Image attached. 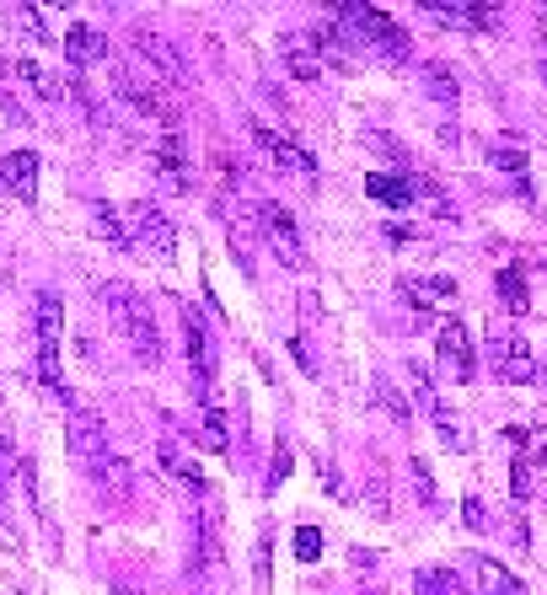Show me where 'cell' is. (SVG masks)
<instances>
[{
  "label": "cell",
  "instance_id": "83f0119b",
  "mask_svg": "<svg viewBox=\"0 0 547 595\" xmlns=\"http://www.w3.org/2000/svg\"><path fill=\"white\" fill-rule=\"evenodd\" d=\"M91 477L108 488V494H129V483H135V473H129V462L123 456H108V462H97L91 467Z\"/></svg>",
  "mask_w": 547,
  "mask_h": 595
},
{
  "label": "cell",
  "instance_id": "9c48e42d",
  "mask_svg": "<svg viewBox=\"0 0 547 595\" xmlns=\"http://www.w3.org/2000/svg\"><path fill=\"white\" fill-rule=\"evenodd\" d=\"M252 220H258L263 241L274 247V258H279L285 268H296V274H301V268H306V247H301L296 220H290V209H285V205H258V209H252Z\"/></svg>",
  "mask_w": 547,
  "mask_h": 595
},
{
  "label": "cell",
  "instance_id": "6da1fadb",
  "mask_svg": "<svg viewBox=\"0 0 547 595\" xmlns=\"http://www.w3.org/2000/svg\"><path fill=\"white\" fill-rule=\"evenodd\" d=\"M97 300L108 306V317H113L119 338L129 344V355L140 359V365H161V333H156V317H151V306H146V296H135L123 279H108L97 290Z\"/></svg>",
  "mask_w": 547,
  "mask_h": 595
},
{
  "label": "cell",
  "instance_id": "8992f818",
  "mask_svg": "<svg viewBox=\"0 0 547 595\" xmlns=\"http://www.w3.org/2000/svg\"><path fill=\"white\" fill-rule=\"evenodd\" d=\"M435 370H440V381H456V387H467V381L478 376L473 333L461 328L456 317H446V323H440V333H435Z\"/></svg>",
  "mask_w": 547,
  "mask_h": 595
},
{
  "label": "cell",
  "instance_id": "836d02e7",
  "mask_svg": "<svg viewBox=\"0 0 547 595\" xmlns=\"http://www.w3.org/2000/svg\"><path fill=\"white\" fill-rule=\"evenodd\" d=\"M510 440H516V446H526V450H531V462H543V467H547V424H543V429H520V424H516V429H510Z\"/></svg>",
  "mask_w": 547,
  "mask_h": 595
},
{
  "label": "cell",
  "instance_id": "bcb514c9",
  "mask_svg": "<svg viewBox=\"0 0 547 595\" xmlns=\"http://www.w3.org/2000/svg\"><path fill=\"white\" fill-rule=\"evenodd\" d=\"M0 87H6V60H0Z\"/></svg>",
  "mask_w": 547,
  "mask_h": 595
},
{
  "label": "cell",
  "instance_id": "d4e9b609",
  "mask_svg": "<svg viewBox=\"0 0 547 595\" xmlns=\"http://www.w3.org/2000/svg\"><path fill=\"white\" fill-rule=\"evenodd\" d=\"M17 76H22V81L43 97V102H64V97H70V87H64V81H54V76H49L38 60H17Z\"/></svg>",
  "mask_w": 547,
  "mask_h": 595
},
{
  "label": "cell",
  "instance_id": "3957f363",
  "mask_svg": "<svg viewBox=\"0 0 547 595\" xmlns=\"http://www.w3.org/2000/svg\"><path fill=\"white\" fill-rule=\"evenodd\" d=\"M113 91H119V97L135 108V113H140V119H151L161 135H178V102L156 87L151 70L140 76L135 65H119V70H113Z\"/></svg>",
  "mask_w": 547,
  "mask_h": 595
},
{
  "label": "cell",
  "instance_id": "5bb4252c",
  "mask_svg": "<svg viewBox=\"0 0 547 595\" xmlns=\"http://www.w3.org/2000/svg\"><path fill=\"white\" fill-rule=\"evenodd\" d=\"M397 296L414 311H446L456 300V279H446V274H408V279H397Z\"/></svg>",
  "mask_w": 547,
  "mask_h": 595
},
{
  "label": "cell",
  "instance_id": "ab89813d",
  "mask_svg": "<svg viewBox=\"0 0 547 595\" xmlns=\"http://www.w3.org/2000/svg\"><path fill=\"white\" fill-rule=\"evenodd\" d=\"M461 520H467L473 532H488V509H484V499H461Z\"/></svg>",
  "mask_w": 547,
  "mask_h": 595
},
{
  "label": "cell",
  "instance_id": "7402d4cb",
  "mask_svg": "<svg viewBox=\"0 0 547 595\" xmlns=\"http://www.w3.org/2000/svg\"><path fill=\"white\" fill-rule=\"evenodd\" d=\"M91 231L108 241L113 252H135V241H129V226H123V209H113V205H91Z\"/></svg>",
  "mask_w": 547,
  "mask_h": 595
},
{
  "label": "cell",
  "instance_id": "ba28073f",
  "mask_svg": "<svg viewBox=\"0 0 547 595\" xmlns=\"http://www.w3.org/2000/svg\"><path fill=\"white\" fill-rule=\"evenodd\" d=\"M129 43H135V54L151 65V81L156 87H167V91H182L188 87V65H182V54L161 38V32H151V28H135L129 32Z\"/></svg>",
  "mask_w": 547,
  "mask_h": 595
},
{
  "label": "cell",
  "instance_id": "8d00e7d4",
  "mask_svg": "<svg viewBox=\"0 0 547 595\" xmlns=\"http://www.w3.org/2000/svg\"><path fill=\"white\" fill-rule=\"evenodd\" d=\"M488 161H494L499 172H510V178H520V172H526V156H520V150H510V146H488Z\"/></svg>",
  "mask_w": 547,
  "mask_h": 595
},
{
  "label": "cell",
  "instance_id": "f35d334b",
  "mask_svg": "<svg viewBox=\"0 0 547 595\" xmlns=\"http://www.w3.org/2000/svg\"><path fill=\"white\" fill-rule=\"evenodd\" d=\"M510 488H516V499H531V456L510 462Z\"/></svg>",
  "mask_w": 547,
  "mask_h": 595
},
{
  "label": "cell",
  "instance_id": "7a4b0ae2",
  "mask_svg": "<svg viewBox=\"0 0 547 595\" xmlns=\"http://www.w3.org/2000/svg\"><path fill=\"white\" fill-rule=\"evenodd\" d=\"M334 17H338V28L349 32V43H360V49H370V54H381V60H392L402 65L414 49H408V32L397 28L387 11H376V6H334Z\"/></svg>",
  "mask_w": 547,
  "mask_h": 595
},
{
  "label": "cell",
  "instance_id": "f6af8a7d",
  "mask_svg": "<svg viewBox=\"0 0 547 595\" xmlns=\"http://www.w3.org/2000/svg\"><path fill=\"white\" fill-rule=\"evenodd\" d=\"M537 365H543V381H547V355H543V359H537Z\"/></svg>",
  "mask_w": 547,
  "mask_h": 595
},
{
  "label": "cell",
  "instance_id": "5b68a950",
  "mask_svg": "<svg viewBox=\"0 0 547 595\" xmlns=\"http://www.w3.org/2000/svg\"><path fill=\"white\" fill-rule=\"evenodd\" d=\"M123 226H129V241L140 247V252H151V258H172L178 252V226L167 220V209L156 205H123Z\"/></svg>",
  "mask_w": 547,
  "mask_h": 595
},
{
  "label": "cell",
  "instance_id": "2e32d148",
  "mask_svg": "<svg viewBox=\"0 0 547 595\" xmlns=\"http://www.w3.org/2000/svg\"><path fill=\"white\" fill-rule=\"evenodd\" d=\"M60 328H64V300L54 290L32 296V333H38V355H60Z\"/></svg>",
  "mask_w": 547,
  "mask_h": 595
},
{
  "label": "cell",
  "instance_id": "d6986e66",
  "mask_svg": "<svg viewBox=\"0 0 547 595\" xmlns=\"http://www.w3.org/2000/svg\"><path fill=\"white\" fill-rule=\"evenodd\" d=\"M64 54H70L76 70H87V65L108 60V38H102L97 28H87V22H76V28L64 32Z\"/></svg>",
  "mask_w": 547,
  "mask_h": 595
},
{
  "label": "cell",
  "instance_id": "603a6c76",
  "mask_svg": "<svg viewBox=\"0 0 547 595\" xmlns=\"http://www.w3.org/2000/svg\"><path fill=\"white\" fill-rule=\"evenodd\" d=\"M478 585H484V595H526V585L488 553H478Z\"/></svg>",
  "mask_w": 547,
  "mask_h": 595
},
{
  "label": "cell",
  "instance_id": "74e56055",
  "mask_svg": "<svg viewBox=\"0 0 547 595\" xmlns=\"http://www.w3.org/2000/svg\"><path fill=\"white\" fill-rule=\"evenodd\" d=\"M376 403H381V408H387L397 424H408V403H402V397L392 391V381H381V376H376Z\"/></svg>",
  "mask_w": 547,
  "mask_h": 595
},
{
  "label": "cell",
  "instance_id": "484cf974",
  "mask_svg": "<svg viewBox=\"0 0 547 595\" xmlns=\"http://www.w3.org/2000/svg\"><path fill=\"white\" fill-rule=\"evenodd\" d=\"M499 306H505L510 317H520V311L531 306V296H526V274H520L516 264L499 268Z\"/></svg>",
  "mask_w": 547,
  "mask_h": 595
},
{
  "label": "cell",
  "instance_id": "60d3db41",
  "mask_svg": "<svg viewBox=\"0 0 547 595\" xmlns=\"http://www.w3.org/2000/svg\"><path fill=\"white\" fill-rule=\"evenodd\" d=\"M252 564H258V585L269 591V532L258 536V553H252Z\"/></svg>",
  "mask_w": 547,
  "mask_h": 595
},
{
  "label": "cell",
  "instance_id": "4fadbf2b",
  "mask_svg": "<svg viewBox=\"0 0 547 595\" xmlns=\"http://www.w3.org/2000/svg\"><path fill=\"white\" fill-rule=\"evenodd\" d=\"M425 17L440 22V28H456V32H494L499 28V11L494 6H461V0H425Z\"/></svg>",
  "mask_w": 547,
  "mask_h": 595
},
{
  "label": "cell",
  "instance_id": "52a82bcc",
  "mask_svg": "<svg viewBox=\"0 0 547 595\" xmlns=\"http://www.w3.org/2000/svg\"><path fill=\"white\" fill-rule=\"evenodd\" d=\"M488 370H494L499 381H510V387L543 381V365L531 359V344H526L520 333H494V338H488Z\"/></svg>",
  "mask_w": 547,
  "mask_h": 595
},
{
  "label": "cell",
  "instance_id": "b9f144b4",
  "mask_svg": "<svg viewBox=\"0 0 547 595\" xmlns=\"http://www.w3.org/2000/svg\"><path fill=\"white\" fill-rule=\"evenodd\" d=\"M349 568H376V553H370V547H355V553H349Z\"/></svg>",
  "mask_w": 547,
  "mask_h": 595
},
{
  "label": "cell",
  "instance_id": "ee69618b",
  "mask_svg": "<svg viewBox=\"0 0 547 595\" xmlns=\"http://www.w3.org/2000/svg\"><path fill=\"white\" fill-rule=\"evenodd\" d=\"M543 76H547V11H543Z\"/></svg>",
  "mask_w": 547,
  "mask_h": 595
},
{
  "label": "cell",
  "instance_id": "cb8c5ba5",
  "mask_svg": "<svg viewBox=\"0 0 547 595\" xmlns=\"http://www.w3.org/2000/svg\"><path fill=\"white\" fill-rule=\"evenodd\" d=\"M365 194H370V199H381V205H392V209L414 205V182H408V178H387V172H370V178H365Z\"/></svg>",
  "mask_w": 547,
  "mask_h": 595
},
{
  "label": "cell",
  "instance_id": "7c38bea8",
  "mask_svg": "<svg viewBox=\"0 0 547 595\" xmlns=\"http://www.w3.org/2000/svg\"><path fill=\"white\" fill-rule=\"evenodd\" d=\"M252 140H258V146H263V156H269L274 167H285L290 178H306V182L317 178V161H311V156L290 140V135H279V129H269V123H252Z\"/></svg>",
  "mask_w": 547,
  "mask_h": 595
},
{
  "label": "cell",
  "instance_id": "d6a6232c",
  "mask_svg": "<svg viewBox=\"0 0 547 595\" xmlns=\"http://www.w3.org/2000/svg\"><path fill=\"white\" fill-rule=\"evenodd\" d=\"M425 91L440 97V102H456V76L446 65H425Z\"/></svg>",
  "mask_w": 547,
  "mask_h": 595
},
{
  "label": "cell",
  "instance_id": "277c9868",
  "mask_svg": "<svg viewBox=\"0 0 547 595\" xmlns=\"http://www.w3.org/2000/svg\"><path fill=\"white\" fill-rule=\"evenodd\" d=\"M178 317H182V355H188L193 391H199L205 403H215V338H210V328H205V317H199V306L182 300Z\"/></svg>",
  "mask_w": 547,
  "mask_h": 595
},
{
  "label": "cell",
  "instance_id": "30bf717a",
  "mask_svg": "<svg viewBox=\"0 0 547 595\" xmlns=\"http://www.w3.org/2000/svg\"><path fill=\"white\" fill-rule=\"evenodd\" d=\"M64 440H70V456H76V462H87V467H97V462H108V456H113V450H108V424L91 414V408H70Z\"/></svg>",
  "mask_w": 547,
  "mask_h": 595
},
{
  "label": "cell",
  "instance_id": "ffe728a7",
  "mask_svg": "<svg viewBox=\"0 0 547 595\" xmlns=\"http://www.w3.org/2000/svg\"><path fill=\"white\" fill-rule=\"evenodd\" d=\"M156 467L172 477V483H182V488L205 494V473H199V467H193V456H182L172 440H161V446H156Z\"/></svg>",
  "mask_w": 547,
  "mask_h": 595
},
{
  "label": "cell",
  "instance_id": "f546056e",
  "mask_svg": "<svg viewBox=\"0 0 547 595\" xmlns=\"http://www.w3.org/2000/svg\"><path fill=\"white\" fill-rule=\"evenodd\" d=\"M17 28L28 32L32 43H43V49H49V43H60V38L49 32V22H43V11H38V6H17Z\"/></svg>",
  "mask_w": 547,
  "mask_h": 595
},
{
  "label": "cell",
  "instance_id": "e575fe53",
  "mask_svg": "<svg viewBox=\"0 0 547 595\" xmlns=\"http://www.w3.org/2000/svg\"><path fill=\"white\" fill-rule=\"evenodd\" d=\"M408 483H414V494H419V505H435V477H429V462H408Z\"/></svg>",
  "mask_w": 547,
  "mask_h": 595
},
{
  "label": "cell",
  "instance_id": "1f68e13d",
  "mask_svg": "<svg viewBox=\"0 0 547 595\" xmlns=\"http://www.w3.org/2000/svg\"><path fill=\"white\" fill-rule=\"evenodd\" d=\"M365 509H370V515H381V520L392 515V494H387V477L381 473L365 477Z\"/></svg>",
  "mask_w": 547,
  "mask_h": 595
},
{
  "label": "cell",
  "instance_id": "e0dca14e",
  "mask_svg": "<svg viewBox=\"0 0 547 595\" xmlns=\"http://www.w3.org/2000/svg\"><path fill=\"white\" fill-rule=\"evenodd\" d=\"M151 167H156V178H161V188H172V194H188V150H182L178 135H161L151 146Z\"/></svg>",
  "mask_w": 547,
  "mask_h": 595
},
{
  "label": "cell",
  "instance_id": "f1b7e54d",
  "mask_svg": "<svg viewBox=\"0 0 547 595\" xmlns=\"http://www.w3.org/2000/svg\"><path fill=\"white\" fill-rule=\"evenodd\" d=\"M193 435H199L210 450H231V429H226V414H220V408H210V414H205V424H199Z\"/></svg>",
  "mask_w": 547,
  "mask_h": 595
},
{
  "label": "cell",
  "instance_id": "4316f807",
  "mask_svg": "<svg viewBox=\"0 0 547 595\" xmlns=\"http://www.w3.org/2000/svg\"><path fill=\"white\" fill-rule=\"evenodd\" d=\"M414 595H467V591H461L456 568H419L414 574Z\"/></svg>",
  "mask_w": 547,
  "mask_h": 595
},
{
  "label": "cell",
  "instance_id": "8fae6325",
  "mask_svg": "<svg viewBox=\"0 0 547 595\" xmlns=\"http://www.w3.org/2000/svg\"><path fill=\"white\" fill-rule=\"evenodd\" d=\"M188 553H193V558H188V574H199V579L220 568V553H226V547H220V509L215 505L193 509V547H188Z\"/></svg>",
  "mask_w": 547,
  "mask_h": 595
},
{
  "label": "cell",
  "instance_id": "ac0fdd59",
  "mask_svg": "<svg viewBox=\"0 0 547 595\" xmlns=\"http://www.w3.org/2000/svg\"><path fill=\"white\" fill-rule=\"evenodd\" d=\"M279 60L285 70L306 81V87H317L322 81V60H317V49H311V32H279Z\"/></svg>",
  "mask_w": 547,
  "mask_h": 595
},
{
  "label": "cell",
  "instance_id": "9a60e30c",
  "mask_svg": "<svg viewBox=\"0 0 547 595\" xmlns=\"http://www.w3.org/2000/svg\"><path fill=\"white\" fill-rule=\"evenodd\" d=\"M0 188L17 199V205H38V156L32 150H11L0 161Z\"/></svg>",
  "mask_w": 547,
  "mask_h": 595
},
{
  "label": "cell",
  "instance_id": "d590c367",
  "mask_svg": "<svg viewBox=\"0 0 547 595\" xmlns=\"http://www.w3.org/2000/svg\"><path fill=\"white\" fill-rule=\"evenodd\" d=\"M296 558H301V564H317V558H322V532H317V526H301V532H296Z\"/></svg>",
  "mask_w": 547,
  "mask_h": 595
},
{
  "label": "cell",
  "instance_id": "7bdbcfd3",
  "mask_svg": "<svg viewBox=\"0 0 547 595\" xmlns=\"http://www.w3.org/2000/svg\"><path fill=\"white\" fill-rule=\"evenodd\" d=\"M387 241H414V226H387Z\"/></svg>",
  "mask_w": 547,
  "mask_h": 595
},
{
  "label": "cell",
  "instance_id": "44dd1931",
  "mask_svg": "<svg viewBox=\"0 0 547 595\" xmlns=\"http://www.w3.org/2000/svg\"><path fill=\"white\" fill-rule=\"evenodd\" d=\"M311 49H317L322 70H349L355 65V49H349V32L344 28H317L311 32Z\"/></svg>",
  "mask_w": 547,
  "mask_h": 595
},
{
  "label": "cell",
  "instance_id": "4dcf8cb0",
  "mask_svg": "<svg viewBox=\"0 0 547 595\" xmlns=\"http://www.w3.org/2000/svg\"><path fill=\"white\" fill-rule=\"evenodd\" d=\"M408 381H414V391H419V403L429 408V418L446 408V403H440V391H435V376H429L425 365H408Z\"/></svg>",
  "mask_w": 547,
  "mask_h": 595
}]
</instances>
